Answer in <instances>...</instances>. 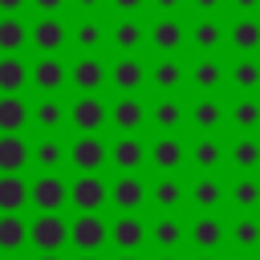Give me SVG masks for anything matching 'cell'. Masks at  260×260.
Here are the masks:
<instances>
[{"label": "cell", "mask_w": 260, "mask_h": 260, "mask_svg": "<svg viewBox=\"0 0 260 260\" xmlns=\"http://www.w3.org/2000/svg\"><path fill=\"white\" fill-rule=\"evenodd\" d=\"M28 244L37 252H61L69 244V219L61 211H37V219L28 223Z\"/></svg>", "instance_id": "1"}, {"label": "cell", "mask_w": 260, "mask_h": 260, "mask_svg": "<svg viewBox=\"0 0 260 260\" xmlns=\"http://www.w3.org/2000/svg\"><path fill=\"white\" fill-rule=\"evenodd\" d=\"M69 244L77 252H98L110 244V223L98 215V211H77L69 219Z\"/></svg>", "instance_id": "2"}, {"label": "cell", "mask_w": 260, "mask_h": 260, "mask_svg": "<svg viewBox=\"0 0 260 260\" xmlns=\"http://www.w3.org/2000/svg\"><path fill=\"white\" fill-rule=\"evenodd\" d=\"M69 203L77 211H102L110 203V183L98 171H77V179L69 183Z\"/></svg>", "instance_id": "3"}, {"label": "cell", "mask_w": 260, "mask_h": 260, "mask_svg": "<svg viewBox=\"0 0 260 260\" xmlns=\"http://www.w3.org/2000/svg\"><path fill=\"white\" fill-rule=\"evenodd\" d=\"M106 85H114L118 93H138L146 85V61L138 53L114 57V65H106Z\"/></svg>", "instance_id": "4"}, {"label": "cell", "mask_w": 260, "mask_h": 260, "mask_svg": "<svg viewBox=\"0 0 260 260\" xmlns=\"http://www.w3.org/2000/svg\"><path fill=\"white\" fill-rule=\"evenodd\" d=\"M28 203L37 211H61L69 203V183L57 171H41V179L28 183Z\"/></svg>", "instance_id": "5"}, {"label": "cell", "mask_w": 260, "mask_h": 260, "mask_svg": "<svg viewBox=\"0 0 260 260\" xmlns=\"http://www.w3.org/2000/svg\"><path fill=\"white\" fill-rule=\"evenodd\" d=\"M28 85H37L41 93H61L69 85V65L57 57V53H41L32 65H28Z\"/></svg>", "instance_id": "6"}, {"label": "cell", "mask_w": 260, "mask_h": 260, "mask_svg": "<svg viewBox=\"0 0 260 260\" xmlns=\"http://www.w3.org/2000/svg\"><path fill=\"white\" fill-rule=\"evenodd\" d=\"M69 122L77 126V134H98L110 122V106L98 93H77V102L69 106Z\"/></svg>", "instance_id": "7"}, {"label": "cell", "mask_w": 260, "mask_h": 260, "mask_svg": "<svg viewBox=\"0 0 260 260\" xmlns=\"http://www.w3.org/2000/svg\"><path fill=\"white\" fill-rule=\"evenodd\" d=\"M146 199H150V187H146V179H138V171H122L110 183V203L118 211H138Z\"/></svg>", "instance_id": "8"}, {"label": "cell", "mask_w": 260, "mask_h": 260, "mask_svg": "<svg viewBox=\"0 0 260 260\" xmlns=\"http://www.w3.org/2000/svg\"><path fill=\"white\" fill-rule=\"evenodd\" d=\"M28 45L37 53H61L69 45V24L61 16H37V24L28 28Z\"/></svg>", "instance_id": "9"}, {"label": "cell", "mask_w": 260, "mask_h": 260, "mask_svg": "<svg viewBox=\"0 0 260 260\" xmlns=\"http://www.w3.org/2000/svg\"><path fill=\"white\" fill-rule=\"evenodd\" d=\"M146 118H150V106H146L138 93H122V98L110 106V122H114L122 134H138V130L146 126Z\"/></svg>", "instance_id": "10"}, {"label": "cell", "mask_w": 260, "mask_h": 260, "mask_svg": "<svg viewBox=\"0 0 260 260\" xmlns=\"http://www.w3.org/2000/svg\"><path fill=\"white\" fill-rule=\"evenodd\" d=\"M69 81L77 85V93H98L106 85V61L98 53H77V61L69 65Z\"/></svg>", "instance_id": "11"}, {"label": "cell", "mask_w": 260, "mask_h": 260, "mask_svg": "<svg viewBox=\"0 0 260 260\" xmlns=\"http://www.w3.org/2000/svg\"><path fill=\"white\" fill-rule=\"evenodd\" d=\"M110 244L122 248V252H138L146 244V219L138 211H122L114 223H110Z\"/></svg>", "instance_id": "12"}, {"label": "cell", "mask_w": 260, "mask_h": 260, "mask_svg": "<svg viewBox=\"0 0 260 260\" xmlns=\"http://www.w3.org/2000/svg\"><path fill=\"white\" fill-rule=\"evenodd\" d=\"M223 41H228L240 57L256 53V49H260V16H256V12H240V16L223 28Z\"/></svg>", "instance_id": "13"}, {"label": "cell", "mask_w": 260, "mask_h": 260, "mask_svg": "<svg viewBox=\"0 0 260 260\" xmlns=\"http://www.w3.org/2000/svg\"><path fill=\"white\" fill-rule=\"evenodd\" d=\"M110 158V146L98 138V134H77L69 142V162L77 171H102V162Z\"/></svg>", "instance_id": "14"}, {"label": "cell", "mask_w": 260, "mask_h": 260, "mask_svg": "<svg viewBox=\"0 0 260 260\" xmlns=\"http://www.w3.org/2000/svg\"><path fill=\"white\" fill-rule=\"evenodd\" d=\"M146 158H150L162 175H175V171L183 167V158H187V146H183V138H175V134H158V138L146 146Z\"/></svg>", "instance_id": "15"}, {"label": "cell", "mask_w": 260, "mask_h": 260, "mask_svg": "<svg viewBox=\"0 0 260 260\" xmlns=\"http://www.w3.org/2000/svg\"><path fill=\"white\" fill-rule=\"evenodd\" d=\"M69 41L77 45V53H98L110 45V24H102L98 16H77V24L69 28Z\"/></svg>", "instance_id": "16"}, {"label": "cell", "mask_w": 260, "mask_h": 260, "mask_svg": "<svg viewBox=\"0 0 260 260\" xmlns=\"http://www.w3.org/2000/svg\"><path fill=\"white\" fill-rule=\"evenodd\" d=\"M28 122H37L45 134H57V130L69 122V106H65L57 93H41V102L28 106Z\"/></svg>", "instance_id": "17"}, {"label": "cell", "mask_w": 260, "mask_h": 260, "mask_svg": "<svg viewBox=\"0 0 260 260\" xmlns=\"http://www.w3.org/2000/svg\"><path fill=\"white\" fill-rule=\"evenodd\" d=\"M146 41H150L158 53H179L183 41H187V28H183L179 16H158V20L146 28Z\"/></svg>", "instance_id": "18"}, {"label": "cell", "mask_w": 260, "mask_h": 260, "mask_svg": "<svg viewBox=\"0 0 260 260\" xmlns=\"http://www.w3.org/2000/svg\"><path fill=\"white\" fill-rule=\"evenodd\" d=\"M187 240H191L199 252H215V248L228 240V228H223L211 211H199V215H195V223L187 228Z\"/></svg>", "instance_id": "19"}, {"label": "cell", "mask_w": 260, "mask_h": 260, "mask_svg": "<svg viewBox=\"0 0 260 260\" xmlns=\"http://www.w3.org/2000/svg\"><path fill=\"white\" fill-rule=\"evenodd\" d=\"M110 45H114L118 53H138V49L146 45V24H142L138 16H118V20L110 24Z\"/></svg>", "instance_id": "20"}, {"label": "cell", "mask_w": 260, "mask_h": 260, "mask_svg": "<svg viewBox=\"0 0 260 260\" xmlns=\"http://www.w3.org/2000/svg\"><path fill=\"white\" fill-rule=\"evenodd\" d=\"M187 114H191V122H195L203 134H215V130L228 122V106H223L215 93H203V98H199V102H195Z\"/></svg>", "instance_id": "21"}, {"label": "cell", "mask_w": 260, "mask_h": 260, "mask_svg": "<svg viewBox=\"0 0 260 260\" xmlns=\"http://www.w3.org/2000/svg\"><path fill=\"white\" fill-rule=\"evenodd\" d=\"M106 162H114L118 171H138L142 162H146V142L138 138V134H122L114 146H110V158Z\"/></svg>", "instance_id": "22"}, {"label": "cell", "mask_w": 260, "mask_h": 260, "mask_svg": "<svg viewBox=\"0 0 260 260\" xmlns=\"http://www.w3.org/2000/svg\"><path fill=\"white\" fill-rule=\"evenodd\" d=\"M32 162V146L20 134H0V175H16Z\"/></svg>", "instance_id": "23"}, {"label": "cell", "mask_w": 260, "mask_h": 260, "mask_svg": "<svg viewBox=\"0 0 260 260\" xmlns=\"http://www.w3.org/2000/svg\"><path fill=\"white\" fill-rule=\"evenodd\" d=\"M223 81H228V69H223L211 53H199V61L191 65V85H195L199 93H215Z\"/></svg>", "instance_id": "24"}, {"label": "cell", "mask_w": 260, "mask_h": 260, "mask_svg": "<svg viewBox=\"0 0 260 260\" xmlns=\"http://www.w3.org/2000/svg\"><path fill=\"white\" fill-rule=\"evenodd\" d=\"M183 236H187V232H183V223H179V215H175V211H162V215L146 228V240H150V244H158L162 252H175V248L183 244Z\"/></svg>", "instance_id": "25"}, {"label": "cell", "mask_w": 260, "mask_h": 260, "mask_svg": "<svg viewBox=\"0 0 260 260\" xmlns=\"http://www.w3.org/2000/svg\"><path fill=\"white\" fill-rule=\"evenodd\" d=\"M187 41H191V49H199V53H215V49L223 45V24L207 12V16H199V20L191 24Z\"/></svg>", "instance_id": "26"}, {"label": "cell", "mask_w": 260, "mask_h": 260, "mask_svg": "<svg viewBox=\"0 0 260 260\" xmlns=\"http://www.w3.org/2000/svg\"><path fill=\"white\" fill-rule=\"evenodd\" d=\"M187 199L199 207V211H215L223 199H228V191H223V183L215 179V175H199L195 183H191V191H187Z\"/></svg>", "instance_id": "27"}, {"label": "cell", "mask_w": 260, "mask_h": 260, "mask_svg": "<svg viewBox=\"0 0 260 260\" xmlns=\"http://www.w3.org/2000/svg\"><path fill=\"white\" fill-rule=\"evenodd\" d=\"M28 126V102L20 93H0V134H20Z\"/></svg>", "instance_id": "28"}, {"label": "cell", "mask_w": 260, "mask_h": 260, "mask_svg": "<svg viewBox=\"0 0 260 260\" xmlns=\"http://www.w3.org/2000/svg\"><path fill=\"white\" fill-rule=\"evenodd\" d=\"M146 77H150L162 93H175V89L183 85V65H179V57H175V53H162V57L146 69Z\"/></svg>", "instance_id": "29"}, {"label": "cell", "mask_w": 260, "mask_h": 260, "mask_svg": "<svg viewBox=\"0 0 260 260\" xmlns=\"http://www.w3.org/2000/svg\"><path fill=\"white\" fill-rule=\"evenodd\" d=\"M28 244V223L20 219V211H0V252H20Z\"/></svg>", "instance_id": "30"}, {"label": "cell", "mask_w": 260, "mask_h": 260, "mask_svg": "<svg viewBox=\"0 0 260 260\" xmlns=\"http://www.w3.org/2000/svg\"><path fill=\"white\" fill-rule=\"evenodd\" d=\"M183 118H187V110H183V102H179V98H171V93H167V98H158V102L150 106V122H154L162 134H175V130L183 126Z\"/></svg>", "instance_id": "31"}, {"label": "cell", "mask_w": 260, "mask_h": 260, "mask_svg": "<svg viewBox=\"0 0 260 260\" xmlns=\"http://www.w3.org/2000/svg\"><path fill=\"white\" fill-rule=\"evenodd\" d=\"M228 203L236 207V211H256L260 207V179L248 171V175H240L232 187H228Z\"/></svg>", "instance_id": "32"}, {"label": "cell", "mask_w": 260, "mask_h": 260, "mask_svg": "<svg viewBox=\"0 0 260 260\" xmlns=\"http://www.w3.org/2000/svg\"><path fill=\"white\" fill-rule=\"evenodd\" d=\"M28 85V65L20 53H0V93H20Z\"/></svg>", "instance_id": "33"}, {"label": "cell", "mask_w": 260, "mask_h": 260, "mask_svg": "<svg viewBox=\"0 0 260 260\" xmlns=\"http://www.w3.org/2000/svg\"><path fill=\"white\" fill-rule=\"evenodd\" d=\"M228 122H232L240 134H252V130L260 126V102H256L252 93H240V98L232 102V110H228Z\"/></svg>", "instance_id": "34"}, {"label": "cell", "mask_w": 260, "mask_h": 260, "mask_svg": "<svg viewBox=\"0 0 260 260\" xmlns=\"http://www.w3.org/2000/svg\"><path fill=\"white\" fill-rule=\"evenodd\" d=\"M223 158H228V150H223V142H219L215 134H203L199 142H191V162H195L199 171H215Z\"/></svg>", "instance_id": "35"}, {"label": "cell", "mask_w": 260, "mask_h": 260, "mask_svg": "<svg viewBox=\"0 0 260 260\" xmlns=\"http://www.w3.org/2000/svg\"><path fill=\"white\" fill-rule=\"evenodd\" d=\"M150 199H154V207H158V211H175V207L187 199V187H183L175 175H162V179H154Z\"/></svg>", "instance_id": "36"}, {"label": "cell", "mask_w": 260, "mask_h": 260, "mask_svg": "<svg viewBox=\"0 0 260 260\" xmlns=\"http://www.w3.org/2000/svg\"><path fill=\"white\" fill-rule=\"evenodd\" d=\"M228 81H232L240 93H256V89H260V61H256V53L240 57V61L228 69Z\"/></svg>", "instance_id": "37"}, {"label": "cell", "mask_w": 260, "mask_h": 260, "mask_svg": "<svg viewBox=\"0 0 260 260\" xmlns=\"http://www.w3.org/2000/svg\"><path fill=\"white\" fill-rule=\"evenodd\" d=\"M228 240H232L236 248H244V252L260 248V219H256L252 211H240V215H236V223L228 228Z\"/></svg>", "instance_id": "38"}, {"label": "cell", "mask_w": 260, "mask_h": 260, "mask_svg": "<svg viewBox=\"0 0 260 260\" xmlns=\"http://www.w3.org/2000/svg\"><path fill=\"white\" fill-rule=\"evenodd\" d=\"M228 158H232V167H236L240 175L256 171V167H260V138H252V134H240V138L232 142Z\"/></svg>", "instance_id": "39"}, {"label": "cell", "mask_w": 260, "mask_h": 260, "mask_svg": "<svg viewBox=\"0 0 260 260\" xmlns=\"http://www.w3.org/2000/svg\"><path fill=\"white\" fill-rule=\"evenodd\" d=\"M28 45V28L20 20V12H4L0 16V53H20Z\"/></svg>", "instance_id": "40"}, {"label": "cell", "mask_w": 260, "mask_h": 260, "mask_svg": "<svg viewBox=\"0 0 260 260\" xmlns=\"http://www.w3.org/2000/svg\"><path fill=\"white\" fill-rule=\"evenodd\" d=\"M28 203V183L16 175H0V211H20Z\"/></svg>", "instance_id": "41"}, {"label": "cell", "mask_w": 260, "mask_h": 260, "mask_svg": "<svg viewBox=\"0 0 260 260\" xmlns=\"http://www.w3.org/2000/svg\"><path fill=\"white\" fill-rule=\"evenodd\" d=\"M65 158H69V146H65V142H57V138H49V134L32 146V162H37L41 171H57Z\"/></svg>", "instance_id": "42"}, {"label": "cell", "mask_w": 260, "mask_h": 260, "mask_svg": "<svg viewBox=\"0 0 260 260\" xmlns=\"http://www.w3.org/2000/svg\"><path fill=\"white\" fill-rule=\"evenodd\" d=\"M28 4H32V8L41 12V16H57V12H61V8H65L69 0H28Z\"/></svg>", "instance_id": "43"}, {"label": "cell", "mask_w": 260, "mask_h": 260, "mask_svg": "<svg viewBox=\"0 0 260 260\" xmlns=\"http://www.w3.org/2000/svg\"><path fill=\"white\" fill-rule=\"evenodd\" d=\"M69 4H73V8H77V16H98V12H102V4H106V0H69Z\"/></svg>", "instance_id": "44"}, {"label": "cell", "mask_w": 260, "mask_h": 260, "mask_svg": "<svg viewBox=\"0 0 260 260\" xmlns=\"http://www.w3.org/2000/svg\"><path fill=\"white\" fill-rule=\"evenodd\" d=\"M110 4H114V8L122 12V16H138V8H142L146 0H110Z\"/></svg>", "instance_id": "45"}, {"label": "cell", "mask_w": 260, "mask_h": 260, "mask_svg": "<svg viewBox=\"0 0 260 260\" xmlns=\"http://www.w3.org/2000/svg\"><path fill=\"white\" fill-rule=\"evenodd\" d=\"M150 4H154V8H158V12H162V16H175V12H179V4H183V0H150Z\"/></svg>", "instance_id": "46"}, {"label": "cell", "mask_w": 260, "mask_h": 260, "mask_svg": "<svg viewBox=\"0 0 260 260\" xmlns=\"http://www.w3.org/2000/svg\"><path fill=\"white\" fill-rule=\"evenodd\" d=\"M219 4H223V0H191V8H195L199 16H207V12H215Z\"/></svg>", "instance_id": "47"}, {"label": "cell", "mask_w": 260, "mask_h": 260, "mask_svg": "<svg viewBox=\"0 0 260 260\" xmlns=\"http://www.w3.org/2000/svg\"><path fill=\"white\" fill-rule=\"evenodd\" d=\"M223 4H232L236 12H256L260 8V0H223Z\"/></svg>", "instance_id": "48"}, {"label": "cell", "mask_w": 260, "mask_h": 260, "mask_svg": "<svg viewBox=\"0 0 260 260\" xmlns=\"http://www.w3.org/2000/svg\"><path fill=\"white\" fill-rule=\"evenodd\" d=\"M28 0H0V12H20Z\"/></svg>", "instance_id": "49"}, {"label": "cell", "mask_w": 260, "mask_h": 260, "mask_svg": "<svg viewBox=\"0 0 260 260\" xmlns=\"http://www.w3.org/2000/svg\"><path fill=\"white\" fill-rule=\"evenodd\" d=\"M37 260H61V252H37Z\"/></svg>", "instance_id": "50"}, {"label": "cell", "mask_w": 260, "mask_h": 260, "mask_svg": "<svg viewBox=\"0 0 260 260\" xmlns=\"http://www.w3.org/2000/svg\"><path fill=\"white\" fill-rule=\"evenodd\" d=\"M77 260H102L98 252H77Z\"/></svg>", "instance_id": "51"}, {"label": "cell", "mask_w": 260, "mask_h": 260, "mask_svg": "<svg viewBox=\"0 0 260 260\" xmlns=\"http://www.w3.org/2000/svg\"><path fill=\"white\" fill-rule=\"evenodd\" d=\"M114 260H142L138 252H122V256H114Z\"/></svg>", "instance_id": "52"}, {"label": "cell", "mask_w": 260, "mask_h": 260, "mask_svg": "<svg viewBox=\"0 0 260 260\" xmlns=\"http://www.w3.org/2000/svg\"><path fill=\"white\" fill-rule=\"evenodd\" d=\"M195 260H219V256H215V252H199Z\"/></svg>", "instance_id": "53"}, {"label": "cell", "mask_w": 260, "mask_h": 260, "mask_svg": "<svg viewBox=\"0 0 260 260\" xmlns=\"http://www.w3.org/2000/svg\"><path fill=\"white\" fill-rule=\"evenodd\" d=\"M154 260H179V256H175V252H162V256H154Z\"/></svg>", "instance_id": "54"}, {"label": "cell", "mask_w": 260, "mask_h": 260, "mask_svg": "<svg viewBox=\"0 0 260 260\" xmlns=\"http://www.w3.org/2000/svg\"><path fill=\"white\" fill-rule=\"evenodd\" d=\"M4 260H16V256H12V252H4Z\"/></svg>", "instance_id": "55"}, {"label": "cell", "mask_w": 260, "mask_h": 260, "mask_svg": "<svg viewBox=\"0 0 260 260\" xmlns=\"http://www.w3.org/2000/svg\"><path fill=\"white\" fill-rule=\"evenodd\" d=\"M240 260H256V256H240Z\"/></svg>", "instance_id": "56"}]
</instances>
